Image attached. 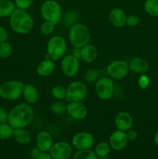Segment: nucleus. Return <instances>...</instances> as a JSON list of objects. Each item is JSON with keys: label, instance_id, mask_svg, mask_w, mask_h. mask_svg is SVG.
<instances>
[{"label": "nucleus", "instance_id": "obj_1", "mask_svg": "<svg viewBox=\"0 0 158 159\" xmlns=\"http://www.w3.org/2000/svg\"><path fill=\"white\" fill-rule=\"evenodd\" d=\"M33 116V110L29 103H20L9 113L8 123L14 129L26 127L32 123Z\"/></svg>", "mask_w": 158, "mask_h": 159}, {"label": "nucleus", "instance_id": "obj_2", "mask_svg": "<svg viewBox=\"0 0 158 159\" xmlns=\"http://www.w3.org/2000/svg\"><path fill=\"white\" fill-rule=\"evenodd\" d=\"M9 25L14 32L26 34L32 30L34 23L31 16L26 10L16 8L9 16Z\"/></svg>", "mask_w": 158, "mask_h": 159}, {"label": "nucleus", "instance_id": "obj_3", "mask_svg": "<svg viewBox=\"0 0 158 159\" xmlns=\"http://www.w3.org/2000/svg\"><path fill=\"white\" fill-rule=\"evenodd\" d=\"M90 39L91 33L85 24L76 23L70 27L69 40L74 48H81L89 43Z\"/></svg>", "mask_w": 158, "mask_h": 159}, {"label": "nucleus", "instance_id": "obj_4", "mask_svg": "<svg viewBox=\"0 0 158 159\" xmlns=\"http://www.w3.org/2000/svg\"><path fill=\"white\" fill-rule=\"evenodd\" d=\"M40 13L46 21L57 24L62 18V9L55 0H46L40 7Z\"/></svg>", "mask_w": 158, "mask_h": 159}, {"label": "nucleus", "instance_id": "obj_5", "mask_svg": "<svg viewBox=\"0 0 158 159\" xmlns=\"http://www.w3.org/2000/svg\"><path fill=\"white\" fill-rule=\"evenodd\" d=\"M23 86L20 81H6L0 85V96L6 100H16L23 95Z\"/></svg>", "mask_w": 158, "mask_h": 159}, {"label": "nucleus", "instance_id": "obj_6", "mask_svg": "<svg viewBox=\"0 0 158 159\" xmlns=\"http://www.w3.org/2000/svg\"><path fill=\"white\" fill-rule=\"evenodd\" d=\"M46 51L54 61H58L64 56L67 51L66 40L61 36H54L49 40L46 46Z\"/></svg>", "mask_w": 158, "mask_h": 159}, {"label": "nucleus", "instance_id": "obj_7", "mask_svg": "<svg viewBox=\"0 0 158 159\" xmlns=\"http://www.w3.org/2000/svg\"><path fill=\"white\" fill-rule=\"evenodd\" d=\"M87 96L86 85L79 81H74L68 85L65 99L70 102L82 101Z\"/></svg>", "mask_w": 158, "mask_h": 159}, {"label": "nucleus", "instance_id": "obj_8", "mask_svg": "<svg viewBox=\"0 0 158 159\" xmlns=\"http://www.w3.org/2000/svg\"><path fill=\"white\" fill-rule=\"evenodd\" d=\"M115 85L112 79L108 77L100 78L95 83V92L98 97L103 100H107L112 97Z\"/></svg>", "mask_w": 158, "mask_h": 159}, {"label": "nucleus", "instance_id": "obj_9", "mask_svg": "<svg viewBox=\"0 0 158 159\" xmlns=\"http://www.w3.org/2000/svg\"><path fill=\"white\" fill-rule=\"evenodd\" d=\"M106 71L111 79H122L128 75L129 67L125 61L116 60L108 65Z\"/></svg>", "mask_w": 158, "mask_h": 159}, {"label": "nucleus", "instance_id": "obj_10", "mask_svg": "<svg viewBox=\"0 0 158 159\" xmlns=\"http://www.w3.org/2000/svg\"><path fill=\"white\" fill-rule=\"evenodd\" d=\"M60 68L62 72L67 77H74L79 71V59L72 54H67L62 59Z\"/></svg>", "mask_w": 158, "mask_h": 159}, {"label": "nucleus", "instance_id": "obj_11", "mask_svg": "<svg viewBox=\"0 0 158 159\" xmlns=\"http://www.w3.org/2000/svg\"><path fill=\"white\" fill-rule=\"evenodd\" d=\"M94 139L91 134L88 132H79L72 138V144L77 150L91 149L94 145Z\"/></svg>", "mask_w": 158, "mask_h": 159}, {"label": "nucleus", "instance_id": "obj_12", "mask_svg": "<svg viewBox=\"0 0 158 159\" xmlns=\"http://www.w3.org/2000/svg\"><path fill=\"white\" fill-rule=\"evenodd\" d=\"M50 155L54 159H68L72 155V148L65 141H59L53 144Z\"/></svg>", "mask_w": 158, "mask_h": 159}, {"label": "nucleus", "instance_id": "obj_13", "mask_svg": "<svg viewBox=\"0 0 158 159\" xmlns=\"http://www.w3.org/2000/svg\"><path fill=\"white\" fill-rule=\"evenodd\" d=\"M67 113L74 120H82L85 118L88 113V109L86 106L81 102H70L67 105Z\"/></svg>", "mask_w": 158, "mask_h": 159}, {"label": "nucleus", "instance_id": "obj_14", "mask_svg": "<svg viewBox=\"0 0 158 159\" xmlns=\"http://www.w3.org/2000/svg\"><path fill=\"white\" fill-rule=\"evenodd\" d=\"M128 141L126 133L122 130H116L109 137L110 147L116 151H121L125 148Z\"/></svg>", "mask_w": 158, "mask_h": 159}, {"label": "nucleus", "instance_id": "obj_15", "mask_svg": "<svg viewBox=\"0 0 158 159\" xmlns=\"http://www.w3.org/2000/svg\"><path fill=\"white\" fill-rule=\"evenodd\" d=\"M133 119L131 115L127 112H120L115 118V125L116 128L122 131H128L132 128Z\"/></svg>", "mask_w": 158, "mask_h": 159}, {"label": "nucleus", "instance_id": "obj_16", "mask_svg": "<svg viewBox=\"0 0 158 159\" xmlns=\"http://www.w3.org/2000/svg\"><path fill=\"white\" fill-rule=\"evenodd\" d=\"M54 144L53 138L50 134L47 131H40L37 136V146L42 152H50Z\"/></svg>", "mask_w": 158, "mask_h": 159}, {"label": "nucleus", "instance_id": "obj_17", "mask_svg": "<svg viewBox=\"0 0 158 159\" xmlns=\"http://www.w3.org/2000/svg\"><path fill=\"white\" fill-rule=\"evenodd\" d=\"M126 17L127 16L122 9L115 8L110 11L108 20L110 23L116 27H122L125 25Z\"/></svg>", "mask_w": 158, "mask_h": 159}, {"label": "nucleus", "instance_id": "obj_18", "mask_svg": "<svg viewBox=\"0 0 158 159\" xmlns=\"http://www.w3.org/2000/svg\"><path fill=\"white\" fill-rule=\"evenodd\" d=\"M98 57V51L95 47L90 44L89 43H87L84 47L81 48V57L83 61L86 63H91L94 61Z\"/></svg>", "mask_w": 158, "mask_h": 159}, {"label": "nucleus", "instance_id": "obj_19", "mask_svg": "<svg viewBox=\"0 0 158 159\" xmlns=\"http://www.w3.org/2000/svg\"><path fill=\"white\" fill-rule=\"evenodd\" d=\"M129 70L136 74H143L149 69V64L142 57H134L129 63Z\"/></svg>", "mask_w": 158, "mask_h": 159}, {"label": "nucleus", "instance_id": "obj_20", "mask_svg": "<svg viewBox=\"0 0 158 159\" xmlns=\"http://www.w3.org/2000/svg\"><path fill=\"white\" fill-rule=\"evenodd\" d=\"M23 96L27 103L34 104L39 99V92L37 89L32 84H25L23 86Z\"/></svg>", "mask_w": 158, "mask_h": 159}, {"label": "nucleus", "instance_id": "obj_21", "mask_svg": "<svg viewBox=\"0 0 158 159\" xmlns=\"http://www.w3.org/2000/svg\"><path fill=\"white\" fill-rule=\"evenodd\" d=\"M55 69V64L51 59H44L37 68V72L41 77H47L52 75Z\"/></svg>", "mask_w": 158, "mask_h": 159}, {"label": "nucleus", "instance_id": "obj_22", "mask_svg": "<svg viewBox=\"0 0 158 159\" xmlns=\"http://www.w3.org/2000/svg\"><path fill=\"white\" fill-rule=\"evenodd\" d=\"M15 141L18 144H26L30 141V134L25 127H21V128H15L13 130V135Z\"/></svg>", "mask_w": 158, "mask_h": 159}, {"label": "nucleus", "instance_id": "obj_23", "mask_svg": "<svg viewBox=\"0 0 158 159\" xmlns=\"http://www.w3.org/2000/svg\"><path fill=\"white\" fill-rule=\"evenodd\" d=\"M15 9V3L11 0H0V18L9 17Z\"/></svg>", "mask_w": 158, "mask_h": 159}, {"label": "nucleus", "instance_id": "obj_24", "mask_svg": "<svg viewBox=\"0 0 158 159\" xmlns=\"http://www.w3.org/2000/svg\"><path fill=\"white\" fill-rule=\"evenodd\" d=\"M72 159H98L95 152L91 149L77 150L73 155Z\"/></svg>", "mask_w": 158, "mask_h": 159}, {"label": "nucleus", "instance_id": "obj_25", "mask_svg": "<svg viewBox=\"0 0 158 159\" xmlns=\"http://www.w3.org/2000/svg\"><path fill=\"white\" fill-rule=\"evenodd\" d=\"M146 12L152 16H158V0H147L144 3Z\"/></svg>", "mask_w": 158, "mask_h": 159}, {"label": "nucleus", "instance_id": "obj_26", "mask_svg": "<svg viewBox=\"0 0 158 159\" xmlns=\"http://www.w3.org/2000/svg\"><path fill=\"white\" fill-rule=\"evenodd\" d=\"M14 128L9 123L0 124V139L8 140L13 135Z\"/></svg>", "mask_w": 158, "mask_h": 159}, {"label": "nucleus", "instance_id": "obj_27", "mask_svg": "<svg viewBox=\"0 0 158 159\" xmlns=\"http://www.w3.org/2000/svg\"><path fill=\"white\" fill-rule=\"evenodd\" d=\"M110 145L106 142H101L96 145L94 152L99 158L107 157L110 153Z\"/></svg>", "mask_w": 158, "mask_h": 159}, {"label": "nucleus", "instance_id": "obj_28", "mask_svg": "<svg viewBox=\"0 0 158 159\" xmlns=\"http://www.w3.org/2000/svg\"><path fill=\"white\" fill-rule=\"evenodd\" d=\"M67 93V89L63 85H55L51 89V95L57 100H62L65 99Z\"/></svg>", "mask_w": 158, "mask_h": 159}, {"label": "nucleus", "instance_id": "obj_29", "mask_svg": "<svg viewBox=\"0 0 158 159\" xmlns=\"http://www.w3.org/2000/svg\"><path fill=\"white\" fill-rule=\"evenodd\" d=\"M50 110L51 112L56 115L63 114L67 111V105L61 100H57L51 104Z\"/></svg>", "mask_w": 158, "mask_h": 159}, {"label": "nucleus", "instance_id": "obj_30", "mask_svg": "<svg viewBox=\"0 0 158 159\" xmlns=\"http://www.w3.org/2000/svg\"><path fill=\"white\" fill-rule=\"evenodd\" d=\"M12 48L7 41L2 42L0 43V57L2 58H8L12 55Z\"/></svg>", "mask_w": 158, "mask_h": 159}, {"label": "nucleus", "instance_id": "obj_31", "mask_svg": "<svg viewBox=\"0 0 158 159\" xmlns=\"http://www.w3.org/2000/svg\"><path fill=\"white\" fill-rule=\"evenodd\" d=\"M64 23L66 26H70L71 27L72 25L77 23V13L74 11H70V12H67L64 16Z\"/></svg>", "mask_w": 158, "mask_h": 159}, {"label": "nucleus", "instance_id": "obj_32", "mask_svg": "<svg viewBox=\"0 0 158 159\" xmlns=\"http://www.w3.org/2000/svg\"><path fill=\"white\" fill-rule=\"evenodd\" d=\"M99 75H100V74H99V70L91 68V69H88L86 71L85 74V79L86 82L91 83V82H97L98 79H99Z\"/></svg>", "mask_w": 158, "mask_h": 159}, {"label": "nucleus", "instance_id": "obj_33", "mask_svg": "<svg viewBox=\"0 0 158 159\" xmlns=\"http://www.w3.org/2000/svg\"><path fill=\"white\" fill-rule=\"evenodd\" d=\"M54 26L55 24L50 21H46L45 20L40 26V31L43 35H50L54 32Z\"/></svg>", "mask_w": 158, "mask_h": 159}, {"label": "nucleus", "instance_id": "obj_34", "mask_svg": "<svg viewBox=\"0 0 158 159\" xmlns=\"http://www.w3.org/2000/svg\"><path fill=\"white\" fill-rule=\"evenodd\" d=\"M32 2L33 0H15V7L17 9H24V10L29 9L32 5Z\"/></svg>", "mask_w": 158, "mask_h": 159}, {"label": "nucleus", "instance_id": "obj_35", "mask_svg": "<svg viewBox=\"0 0 158 159\" xmlns=\"http://www.w3.org/2000/svg\"><path fill=\"white\" fill-rule=\"evenodd\" d=\"M139 23V18L136 15H129L126 17L125 24L129 26H136Z\"/></svg>", "mask_w": 158, "mask_h": 159}, {"label": "nucleus", "instance_id": "obj_36", "mask_svg": "<svg viewBox=\"0 0 158 159\" xmlns=\"http://www.w3.org/2000/svg\"><path fill=\"white\" fill-rule=\"evenodd\" d=\"M138 85L139 87L142 89H145L150 85V79L148 78V76L145 75H142L139 78V80H138Z\"/></svg>", "mask_w": 158, "mask_h": 159}, {"label": "nucleus", "instance_id": "obj_37", "mask_svg": "<svg viewBox=\"0 0 158 159\" xmlns=\"http://www.w3.org/2000/svg\"><path fill=\"white\" fill-rule=\"evenodd\" d=\"M9 120V113L3 107H0V124L8 123Z\"/></svg>", "mask_w": 158, "mask_h": 159}, {"label": "nucleus", "instance_id": "obj_38", "mask_svg": "<svg viewBox=\"0 0 158 159\" xmlns=\"http://www.w3.org/2000/svg\"><path fill=\"white\" fill-rule=\"evenodd\" d=\"M8 38H9V34L7 30L3 26H0V43L7 41Z\"/></svg>", "mask_w": 158, "mask_h": 159}, {"label": "nucleus", "instance_id": "obj_39", "mask_svg": "<svg viewBox=\"0 0 158 159\" xmlns=\"http://www.w3.org/2000/svg\"><path fill=\"white\" fill-rule=\"evenodd\" d=\"M127 138H128L129 141H134L137 138L138 134L136 133V131L133 130H129L126 133Z\"/></svg>", "mask_w": 158, "mask_h": 159}, {"label": "nucleus", "instance_id": "obj_40", "mask_svg": "<svg viewBox=\"0 0 158 159\" xmlns=\"http://www.w3.org/2000/svg\"><path fill=\"white\" fill-rule=\"evenodd\" d=\"M41 152H42L40 150V148H39L37 146V147L33 148L31 149L30 152H29V155H30V156L32 157L33 158L35 159L39 155H40V153H41Z\"/></svg>", "mask_w": 158, "mask_h": 159}, {"label": "nucleus", "instance_id": "obj_41", "mask_svg": "<svg viewBox=\"0 0 158 159\" xmlns=\"http://www.w3.org/2000/svg\"><path fill=\"white\" fill-rule=\"evenodd\" d=\"M35 159H52V157L47 152H41Z\"/></svg>", "mask_w": 158, "mask_h": 159}, {"label": "nucleus", "instance_id": "obj_42", "mask_svg": "<svg viewBox=\"0 0 158 159\" xmlns=\"http://www.w3.org/2000/svg\"><path fill=\"white\" fill-rule=\"evenodd\" d=\"M72 54L73 56H74L75 57H77V59H79L81 57V48H74V49L72 50V54Z\"/></svg>", "mask_w": 158, "mask_h": 159}, {"label": "nucleus", "instance_id": "obj_43", "mask_svg": "<svg viewBox=\"0 0 158 159\" xmlns=\"http://www.w3.org/2000/svg\"><path fill=\"white\" fill-rule=\"evenodd\" d=\"M154 142H155V144L158 146V132L156 134H155V136H154Z\"/></svg>", "mask_w": 158, "mask_h": 159}, {"label": "nucleus", "instance_id": "obj_44", "mask_svg": "<svg viewBox=\"0 0 158 159\" xmlns=\"http://www.w3.org/2000/svg\"><path fill=\"white\" fill-rule=\"evenodd\" d=\"M98 159H110V158H108V157H100V158H99Z\"/></svg>", "mask_w": 158, "mask_h": 159}]
</instances>
